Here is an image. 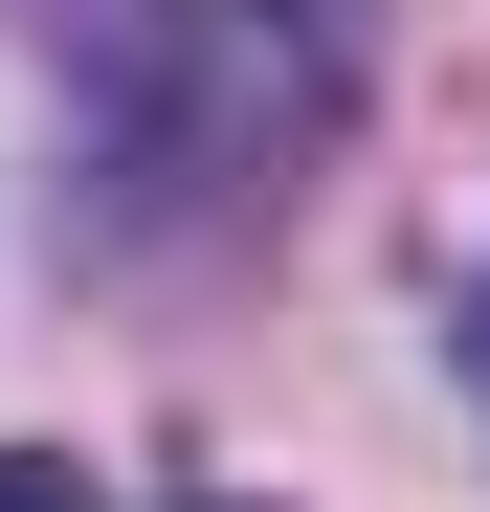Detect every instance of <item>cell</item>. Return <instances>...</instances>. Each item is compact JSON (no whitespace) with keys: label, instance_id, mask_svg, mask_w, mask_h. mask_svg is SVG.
I'll use <instances>...</instances> for the list:
<instances>
[{"label":"cell","instance_id":"1","mask_svg":"<svg viewBox=\"0 0 490 512\" xmlns=\"http://www.w3.org/2000/svg\"><path fill=\"white\" fill-rule=\"evenodd\" d=\"M379 0H67V134L112 223H268L357 134Z\"/></svg>","mask_w":490,"mask_h":512},{"label":"cell","instance_id":"2","mask_svg":"<svg viewBox=\"0 0 490 512\" xmlns=\"http://www.w3.org/2000/svg\"><path fill=\"white\" fill-rule=\"evenodd\" d=\"M0 512H90V468H0Z\"/></svg>","mask_w":490,"mask_h":512},{"label":"cell","instance_id":"3","mask_svg":"<svg viewBox=\"0 0 490 512\" xmlns=\"http://www.w3.org/2000/svg\"><path fill=\"white\" fill-rule=\"evenodd\" d=\"M468 379H490V312H468Z\"/></svg>","mask_w":490,"mask_h":512}]
</instances>
